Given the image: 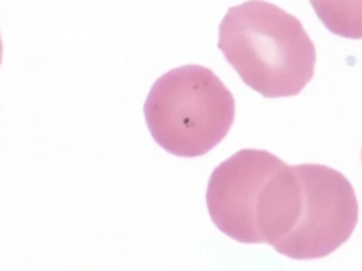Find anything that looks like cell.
Here are the masks:
<instances>
[{
	"label": "cell",
	"mask_w": 362,
	"mask_h": 271,
	"mask_svg": "<svg viewBox=\"0 0 362 271\" xmlns=\"http://www.w3.org/2000/svg\"><path fill=\"white\" fill-rule=\"evenodd\" d=\"M218 48L240 79L264 97L296 96L314 75L315 48L303 24L264 0L226 11Z\"/></svg>",
	"instance_id": "6da1fadb"
},
{
	"label": "cell",
	"mask_w": 362,
	"mask_h": 271,
	"mask_svg": "<svg viewBox=\"0 0 362 271\" xmlns=\"http://www.w3.org/2000/svg\"><path fill=\"white\" fill-rule=\"evenodd\" d=\"M291 169L264 150H240L211 174L206 207L214 224L239 243L273 244L284 231Z\"/></svg>",
	"instance_id": "7a4b0ae2"
},
{
	"label": "cell",
	"mask_w": 362,
	"mask_h": 271,
	"mask_svg": "<svg viewBox=\"0 0 362 271\" xmlns=\"http://www.w3.org/2000/svg\"><path fill=\"white\" fill-rule=\"evenodd\" d=\"M154 141L177 157H199L218 145L235 119V99L208 68L185 65L160 76L144 103Z\"/></svg>",
	"instance_id": "3957f363"
},
{
	"label": "cell",
	"mask_w": 362,
	"mask_h": 271,
	"mask_svg": "<svg viewBox=\"0 0 362 271\" xmlns=\"http://www.w3.org/2000/svg\"><path fill=\"white\" fill-rule=\"evenodd\" d=\"M300 200L290 233L274 250L293 260L322 258L339 248L358 222V202L349 181L320 164L293 165Z\"/></svg>",
	"instance_id": "277c9868"
},
{
	"label": "cell",
	"mask_w": 362,
	"mask_h": 271,
	"mask_svg": "<svg viewBox=\"0 0 362 271\" xmlns=\"http://www.w3.org/2000/svg\"><path fill=\"white\" fill-rule=\"evenodd\" d=\"M310 3L331 32L345 38L362 37L361 0H310Z\"/></svg>",
	"instance_id": "5b68a950"
},
{
	"label": "cell",
	"mask_w": 362,
	"mask_h": 271,
	"mask_svg": "<svg viewBox=\"0 0 362 271\" xmlns=\"http://www.w3.org/2000/svg\"><path fill=\"white\" fill-rule=\"evenodd\" d=\"M1 59H3V41H1V35H0V65H1Z\"/></svg>",
	"instance_id": "8992f818"
}]
</instances>
